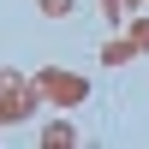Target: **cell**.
Instances as JSON below:
<instances>
[{"mask_svg": "<svg viewBox=\"0 0 149 149\" xmlns=\"http://www.w3.org/2000/svg\"><path fill=\"white\" fill-rule=\"evenodd\" d=\"M131 54H137V48H131V36H125V42H107V48H102V66H125Z\"/></svg>", "mask_w": 149, "mask_h": 149, "instance_id": "obj_4", "label": "cell"}, {"mask_svg": "<svg viewBox=\"0 0 149 149\" xmlns=\"http://www.w3.org/2000/svg\"><path fill=\"white\" fill-rule=\"evenodd\" d=\"M36 6H42L48 18H66V12H72V0H36Z\"/></svg>", "mask_w": 149, "mask_h": 149, "instance_id": "obj_6", "label": "cell"}, {"mask_svg": "<svg viewBox=\"0 0 149 149\" xmlns=\"http://www.w3.org/2000/svg\"><path fill=\"white\" fill-rule=\"evenodd\" d=\"M36 102H42V95H36V84H24L18 72H0V125L24 119V113H30Z\"/></svg>", "mask_w": 149, "mask_h": 149, "instance_id": "obj_2", "label": "cell"}, {"mask_svg": "<svg viewBox=\"0 0 149 149\" xmlns=\"http://www.w3.org/2000/svg\"><path fill=\"white\" fill-rule=\"evenodd\" d=\"M102 18H107V24H119V18H125V0H102Z\"/></svg>", "mask_w": 149, "mask_h": 149, "instance_id": "obj_7", "label": "cell"}, {"mask_svg": "<svg viewBox=\"0 0 149 149\" xmlns=\"http://www.w3.org/2000/svg\"><path fill=\"white\" fill-rule=\"evenodd\" d=\"M125 6H131V12H137V6H149V0H125Z\"/></svg>", "mask_w": 149, "mask_h": 149, "instance_id": "obj_8", "label": "cell"}, {"mask_svg": "<svg viewBox=\"0 0 149 149\" xmlns=\"http://www.w3.org/2000/svg\"><path fill=\"white\" fill-rule=\"evenodd\" d=\"M72 143H78V125H66V119L42 125V149H72Z\"/></svg>", "mask_w": 149, "mask_h": 149, "instance_id": "obj_3", "label": "cell"}, {"mask_svg": "<svg viewBox=\"0 0 149 149\" xmlns=\"http://www.w3.org/2000/svg\"><path fill=\"white\" fill-rule=\"evenodd\" d=\"M131 48H137V54H149V18L131 24Z\"/></svg>", "mask_w": 149, "mask_h": 149, "instance_id": "obj_5", "label": "cell"}, {"mask_svg": "<svg viewBox=\"0 0 149 149\" xmlns=\"http://www.w3.org/2000/svg\"><path fill=\"white\" fill-rule=\"evenodd\" d=\"M30 84H36V95H42V102H54V107H78L84 95H90V84H84L78 72H66V66H42Z\"/></svg>", "mask_w": 149, "mask_h": 149, "instance_id": "obj_1", "label": "cell"}]
</instances>
